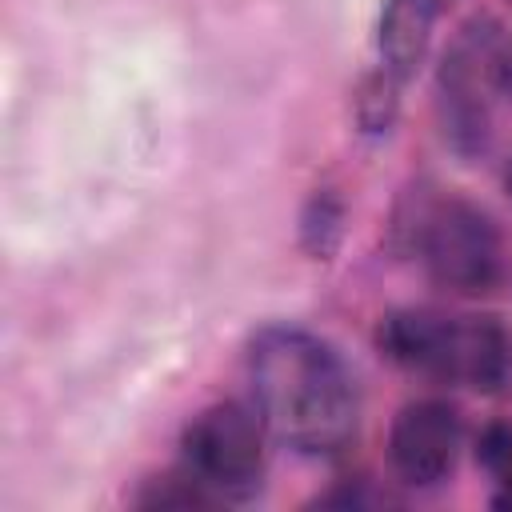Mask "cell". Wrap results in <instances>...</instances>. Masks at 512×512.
<instances>
[{
    "instance_id": "6da1fadb",
    "label": "cell",
    "mask_w": 512,
    "mask_h": 512,
    "mask_svg": "<svg viewBox=\"0 0 512 512\" xmlns=\"http://www.w3.org/2000/svg\"><path fill=\"white\" fill-rule=\"evenodd\" d=\"M248 384L268 432L304 456H336L356 436V376L344 356L308 328H260L248 348Z\"/></svg>"
},
{
    "instance_id": "7a4b0ae2",
    "label": "cell",
    "mask_w": 512,
    "mask_h": 512,
    "mask_svg": "<svg viewBox=\"0 0 512 512\" xmlns=\"http://www.w3.org/2000/svg\"><path fill=\"white\" fill-rule=\"evenodd\" d=\"M376 344L392 364L444 384H464L476 392L512 388V332L492 316L400 308L380 320Z\"/></svg>"
},
{
    "instance_id": "3957f363",
    "label": "cell",
    "mask_w": 512,
    "mask_h": 512,
    "mask_svg": "<svg viewBox=\"0 0 512 512\" xmlns=\"http://www.w3.org/2000/svg\"><path fill=\"white\" fill-rule=\"evenodd\" d=\"M512 92V32L492 16H472L444 48L436 68V112L444 140L476 156L492 140V120Z\"/></svg>"
},
{
    "instance_id": "277c9868",
    "label": "cell",
    "mask_w": 512,
    "mask_h": 512,
    "mask_svg": "<svg viewBox=\"0 0 512 512\" xmlns=\"http://www.w3.org/2000/svg\"><path fill=\"white\" fill-rule=\"evenodd\" d=\"M408 252L424 276L452 296H484L500 280V232L484 208L464 196H428L404 224Z\"/></svg>"
},
{
    "instance_id": "5b68a950",
    "label": "cell",
    "mask_w": 512,
    "mask_h": 512,
    "mask_svg": "<svg viewBox=\"0 0 512 512\" xmlns=\"http://www.w3.org/2000/svg\"><path fill=\"white\" fill-rule=\"evenodd\" d=\"M264 432L256 408H244L236 400L204 408L184 428V468L220 500H244L260 488L264 476Z\"/></svg>"
},
{
    "instance_id": "8992f818",
    "label": "cell",
    "mask_w": 512,
    "mask_h": 512,
    "mask_svg": "<svg viewBox=\"0 0 512 512\" xmlns=\"http://www.w3.org/2000/svg\"><path fill=\"white\" fill-rule=\"evenodd\" d=\"M460 416L444 400H412L396 412L388 432L392 472L412 488H436L452 476L460 456Z\"/></svg>"
},
{
    "instance_id": "52a82bcc",
    "label": "cell",
    "mask_w": 512,
    "mask_h": 512,
    "mask_svg": "<svg viewBox=\"0 0 512 512\" xmlns=\"http://www.w3.org/2000/svg\"><path fill=\"white\" fill-rule=\"evenodd\" d=\"M452 0H384L380 8V60L384 72L404 80L428 52L432 28Z\"/></svg>"
},
{
    "instance_id": "ba28073f",
    "label": "cell",
    "mask_w": 512,
    "mask_h": 512,
    "mask_svg": "<svg viewBox=\"0 0 512 512\" xmlns=\"http://www.w3.org/2000/svg\"><path fill=\"white\" fill-rule=\"evenodd\" d=\"M344 236V204L332 192H316L300 216V240L316 260H328Z\"/></svg>"
},
{
    "instance_id": "9c48e42d",
    "label": "cell",
    "mask_w": 512,
    "mask_h": 512,
    "mask_svg": "<svg viewBox=\"0 0 512 512\" xmlns=\"http://www.w3.org/2000/svg\"><path fill=\"white\" fill-rule=\"evenodd\" d=\"M476 460L492 472V476H512V424L496 420L476 436Z\"/></svg>"
},
{
    "instance_id": "30bf717a",
    "label": "cell",
    "mask_w": 512,
    "mask_h": 512,
    "mask_svg": "<svg viewBox=\"0 0 512 512\" xmlns=\"http://www.w3.org/2000/svg\"><path fill=\"white\" fill-rule=\"evenodd\" d=\"M492 504L496 508H512V476H504V488L492 496Z\"/></svg>"
},
{
    "instance_id": "8fae6325",
    "label": "cell",
    "mask_w": 512,
    "mask_h": 512,
    "mask_svg": "<svg viewBox=\"0 0 512 512\" xmlns=\"http://www.w3.org/2000/svg\"><path fill=\"white\" fill-rule=\"evenodd\" d=\"M508 188H512V172H508Z\"/></svg>"
},
{
    "instance_id": "7c38bea8",
    "label": "cell",
    "mask_w": 512,
    "mask_h": 512,
    "mask_svg": "<svg viewBox=\"0 0 512 512\" xmlns=\"http://www.w3.org/2000/svg\"><path fill=\"white\" fill-rule=\"evenodd\" d=\"M508 4H512V0H508Z\"/></svg>"
}]
</instances>
